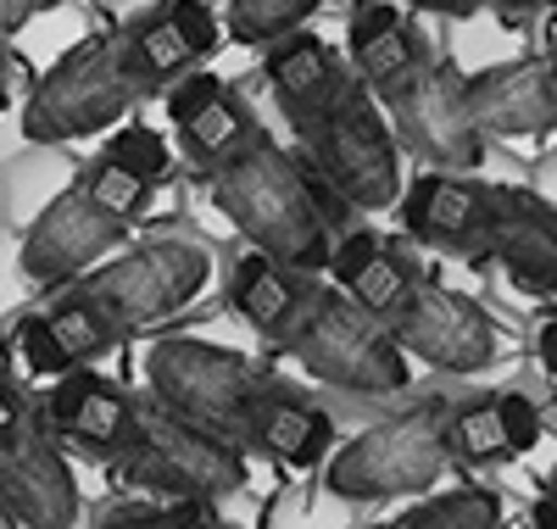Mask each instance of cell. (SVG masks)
Listing matches in <instances>:
<instances>
[{
  "label": "cell",
  "instance_id": "ffe728a7",
  "mask_svg": "<svg viewBox=\"0 0 557 529\" xmlns=\"http://www.w3.org/2000/svg\"><path fill=\"white\" fill-rule=\"evenodd\" d=\"M134 413H139V402L123 391V384L101 379L96 368L62 373L57 391L45 396V418H51L57 435L84 446V452H96V457H107V463L123 452L128 429H134Z\"/></svg>",
  "mask_w": 557,
  "mask_h": 529
},
{
  "label": "cell",
  "instance_id": "6da1fadb",
  "mask_svg": "<svg viewBox=\"0 0 557 529\" xmlns=\"http://www.w3.org/2000/svg\"><path fill=\"white\" fill-rule=\"evenodd\" d=\"M262 78L273 107L285 112L301 162L335 189L351 212H391L401 201V139L391 112L368 89L335 45H323L312 28H296L268 45Z\"/></svg>",
  "mask_w": 557,
  "mask_h": 529
},
{
  "label": "cell",
  "instance_id": "83f0119b",
  "mask_svg": "<svg viewBox=\"0 0 557 529\" xmlns=\"http://www.w3.org/2000/svg\"><path fill=\"white\" fill-rule=\"evenodd\" d=\"M96 529H162V502H139V496L112 502V507L96 518Z\"/></svg>",
  "mask_w": 557,
  "mask_h": 529
},
{
  "label": "cell",
  "instance_id": "5b68a950",
  "mask_svg": "<svg viewBox=\"0 0 557 529\" xmlns=\"http://www.w3.org/2000/svg\"><path fill=\"white\" fill-rule=\"evenodd\" d=\"M446 396H424L380 423L357 429L323 463V491L335 502H396V496H430L446 479Z\"/></svg>",
  "mask_w": 557,
  "mask_h": 529
},
{
  "label": "cell",
  "instance_id": "7a4b0ae2",
  "mask_svg": "<svg viewBox=\"0 0 557 529\" xmlns=\"http://www.w3.org/2000/svg\"><path fill=\"white\" fill-rule=\"evenodd\" d=\"M212 279V246L201 234H151L139 246L117 251L112 262L89 268L67 291L17 323V357L34 379H62L73 368H89L134 334H146L168 318H178Z\"/></svg>",
  "mask_w": 557,
  "mask_h": 529
},
{
  "label": "cell",
  "instance_id": "484cf974",
  "mask_svg": "<svg viewBox=\"0 0 557 529\" xmlns=\"http://www.w3.org/2000/svg\"><path fill=\"white\" fill-rule=\"evenodd\" d=\"M96 196L112 207V212H123V218H139L146 212V201H151V189L162 184V179H151V173H139V168H128V162H117L112 151H101L96 162H89L84 173H78Z\"/></svg>",
  "mask_w": 557,
  "mask_h": 529
},
{
  "label": "cell",
  "instance_id": "7c38bea8",
  "mask_svg": "<svg viewBox=\"0 0 557 529\" xmlns=\"http://www.w3.org/2000/svg\"><path fill=\"white\" fill-rule=\"evenodd\" d=\"M0 513L17 529H73L84 513L73 463L51 418H28L12 446H0Z\"/></svg>",
  "mask_w": 557,
  "mask_h": 529
},
{
  "label": "cell",
  "instance_id": "277c9868",
  "mask_svg": "<svg viewBox=\"0 0 557 529\" xmlns=\"http://www.w3.org/2000/svg\"><path fill=\"white\" fill-rule=\"evenodd\" d=\"M207 179H212L218 212L240 229L251 251L285 262L296 273H312V279L330 273L341 229L330 207H323V189H318L323 179L296 151L262 139V146H251L246 157H235Z\"/></svg>",
  "mask_w": 557,
  "mask_h": 529
},
{
  "label": "cell",
  "instance_id": "74e56055",
  "mask_svg": "<svg viewBox=\"0 0 557 529\" xmlns=\"http://www.w3.org/2000/svg\"><path fill=\"white\" fill-rule=\"evenodd\" d=\"M546 67H552V84H557V51H546Z\"/></svg>",
  "mask_w": 557,
  "mask_h": 529
},
{
  "label": "cell",
  "instance_id": "f546056e",
  "mask_svg": "<svg viewBox=\"0 0 557 529\" xmlns=\"http://www.w3.org/2000/svg\"><path fill=\"white\" fill-rule=\"evenodd\" d=\"M162 529H223L212 502H162Z\"/></svg>",
  "mask_w": 557,
  "mask_h": 529
},
{
  "label": "cell",
  "instance_id": "e0dca14e",
  "mask_svg": "<svg viewBox=\"0 0 557 529\" xmlns=\"http://www.w3.org/2000/svg\"><path fill=\"white\" fill-rule=\"evenodd\" d=\"M469 107L485 139H541L557 134V84L546 57H513L469 73Z\"/></svg>",
  "mask_w": 557,
  "mask_h": 529
},
{
  "label": "cell",
  "instance_id": "d6986e66",
  "mask_svg": "<svg viewBox=\"0 0 557 529\" xmlns=\"http://www.w3.org/2000/svg\"><path fill=\"white\" fill-rule=\"evenodd\" d=\"M430 57H435L430 39L401 12V0H362L346 23V62L380 101L396 84H407Z\"/></svg>",
  "mask_w": 557,
  "mask_h": 529
},
{
  "label": "cell",
  "instance_id": "ba28073f",
  "mask_svg": "<svg viewBox=\"0 0 557 529\" xmlns=\"http://www.w3.org/2000/svg\"><path fill=\"white\" fill-rule=\"evenodd\" d=\"M139 89L117 62V34H84L39 73L23 101V139L28 146H73V139L123 128Z\"/></svg>",
  "mask_w": 557,
  "mask_h": 529
},
{
  "label": "cell",
  "instance_id": "3957f363",
  "mask_svg": "<svg viewBox=\"0 0 557 529\" xmlns=\"http://www.w3.org/2000/svg\"><path fill=\"white\" fill-rule=\"evenodd\" d=\"M146 391L178 418L212 429L218 441L262 452L285 468H318L341 446L335 418L301 384L212 341H184V334L157 341L146 352Z\"/></svg>",
  "mask_w": 557,
  "mask_h": 529
},
{
  "label": "cell",
  "instance_id": "8fae6325",
  "mask_svg": "<svg viewBox=\"0 0 557 529\" xmlns=\"http://www.w3.org/2000/svg\"><path fill=\"white\" fill-rule=\"evenodd\" d=\"M128 223H134V218L112 212L84 179H73L62 196L23 229V251H17L23 279L62 291V284L84 279L89 268H101L107 251L123 246Z\"/></svg>",
  "mask_w": 557,
  "mask_h": 529
},
{
  "label": "cell",
  "instance_id": "4316f807",
  "mask_svg": "<svg viewBox=\"0 0 557 529\" xmlns=\"http://www.w3.org/2000/svg\"><path fill=\"white\" fill-rule=\"evenodd\" d=\"M496 402H502V429H507V452H513V457L535 452V441L546 435V423H541V407H535V402H530L524 391H502Z\"/></svg>",
  "mask_w": 557,
  "mask_h": 529
},
{
  "label": "cell",
  "instance_id": "f1b7e54d",
  "mask_svg": "<svg viewBox=\"0 0 557 529\" xmlns=\"http://www.w3.org/2000/svg\"><path fill=\"white\" fill-rule=\"evenodd\" d=\"M28 423V407H23V391L12 373H0V446H12Z\"/></svg>",
  "mask_w": 557,
  "mask_h": 529
},
{
  "label": "cell",
  "instance_id": "d590c367",
  "mask_svg": "<svg viewBox=\"0 0 557 529\" xmlns=\"http://www.w3.org/2000/svg\"><path fill=\"white\" fill-rule=\"evenodd\" d=\"M541 423H546V435H557V396L541 407Z\"/></svg>",
  "mask_w": 557,
  "mask_h": 529
},
{
  "label": "cell",
  "instance_id": "ab89813d",
  "mask_svg": "<svg viewBox=\"0 0 557 529\" xmlns=\"http://www.w3.org/2000/svg\"><path fill=\"white\" fill-rule=\"evenodd\" d=\"M0 373H7V362H0Z\"/></svg>",
  "mask_w": 557,
  "mask_h": 529
},
{
  "label": "cell",
  "instance_id": "1f68e13d",
  "mask_svg": "<svg viewBox=\"0 0 557 529\" xmlns=\"http://www.w3.org/2000/svg\"><path fill=\"white\" fill-rule=\"evenodd\" d=\"M34 12H39V0H0V45L17 39L34 23Z\"/></svg>",
  "mask_w": 557,
  "mask_h": 529
},
{
  "label": "cell",
  "instance_id": "5bb4252c",
  "mask_svg": "<svg viewBox=\"0 0 557 529\" xmlns=\"http://www.w3.org/2000/svg\"><path fill=\"white\" fill-rule=\"evenodd\" d=\"M218 51V17L207 0H162L117 28V62L139 95H162Z\"/></svg>",
  "mask_w": 557,
  "mask_h": 529
},
{
  "label": "cell",
  "instance_id": "ac0fdd59",
  "mask_svg": "<svg viewBox=\"0 0 557 529\" xmlns=\"http://www.w3.org/2000/svg\"><path fill=\"white\" fill-rule=\"evenodd\" d=\"M318 284L323 279L296 273V268L273 262L262 251H246L235 268H228V307H235V318L257 334V341H268L273 352H290L296 329L312 312Z\"/></svg>",
  "mask_w": 557,
  "mask_h": 529
},
{
  "label": "cell",
  "instance_id": "7402d4cb",
  "mask_svg": "<svg viewBox=\"0 0 557 529\" xmlns=\"http://www.w3.org/2000/svg\"><path fill=\"white\" fill-rule=\"evenodd\" d=\"M446 452L462 468H491L507 463V429H502V402L496 396H457L446 413Z\"/></svg>",
  "mask_w": 557,
  "mask_h": 529
},
{
  "label": "cell",
  "instance_id": "9a60e30c",
  "mask_svg": "<svg viewBox=\"0 0 557 529\" xmlns=\"http://www.w3.org/2000/svg\"><path fill=\"white\" fill-rule=\"evenodd\" d=\"M168 118H173V134L184 157H190L201 173H218L235 157H246L251 146H262V123L257 112L240 101L235 84H223L218 73H184L173 89H168Z\"/></svg>",
  "mask_w": 557,
  "mask_h": 529
},
{
  "label": "cell",
  "instance_id": "30bf717a",
  "mask_svg": "<svg viewBox=\"0 0 557 529\" xmlns=\"http://www.w3.org/2000/svg\"><path fill=\"white\" fill-rule=\"evenodd\" d=\"M396 329V341L407 346V357L430 362L435 373L451 379H469L502 362V329L496 318L474 302V296H457L435 279H418L412 291L391 307L385 318Z\"/></svg>",
  "mask_w": 557,
  "mask_h": 529
},
{
  "label": "cell",
  "instance_id": "4dcf8cb0",
  "mask_svg": "<svg viewBox=\"0 0 557 529\" xmlns=\"http://www.w3.org/2000/svg\"><path fill=\"white\" fill-rule=\"evenodd\" d=\"M407 12H424V17H451V23H469L480 12H491V0H401Z\"/></svg>",
  "mask_w": 557,
  "mask_h": 529
},
{
  "label": "cell",
  "instance_id": "f35d334b",
  "mask_svg": "<svg viewBox=\"0 0 557 529\" xmlns=\"http://www.w3.org/2000/svg\"><path fill=\"white\" fill-rule=\"evenodd\" d=\"M541 7H552V12H557V0H541Z\"/></svg>",
  "mask_w": 557,
  "mask_h": 529
},
{
  "label": "cell",
  "instance_id": "8992f818",
  "mask_svg": "<svg viewBox=\"0 0 557 529\" xmlns=\"http://www.w3.org/2000/svg\"><path fill=\"white\" fill-rule=\"evenodd\" d=\"M117 485L157 502H223L246 491V452L218 441L212 429L178 418L162 402H139L123 452L112 457Z\"/></svg>",
  "mask_w": 557,
  "mask_h": 529
},
{
  "label": "cell",
  "instance_id": "2e32d148",
  "mask_svg": "<svg viewBox=\"0 0 557 529\" xmlns=\"http://www.w3.org/2000/svg\"><path fill=\"white\" fill-rule=\"evenodd\" d=\"M485 262H496L524 296L557 302V201L530 184H496Z\"/></svg>",
  "mask_w": 557,
  "mask_h": 529
},
{
  "label": "cell",
  "instance_id": "d6a6232c",
  "mask_svg": "<svg viewBox=\"0 0 557 529\" xmlns=\"http://www.w3.org/2000/svg\"><path fill=\"white\" fill-rule=\"evenodd\" d=\"M535 357H541V373L557 379V318H546V323L535 329Z\"/></svg>",
  "mask_w": 557,
  "mask_h": 529
},
{
  "label": "cell",
  "instance_id": "4fadbf2b",
  "mask_svg": "<svg viewBox=\"0 0 557 529\" xmlns=\"http://www.w3.org/2000/svg\"><path fill=\"white\" fill-rule=\"evenodd\" d=\"M491 223H496V184L480 179V173L424 168L401 189V229H407L412 246L485 262Z\"/></svg>",
  "mask_w": 557,
  "mask_h": 529
},
{
  "label": "cell",
  "instance_id": "9c48e42d",
  "mask_svg": "<svg viewBox=\"0 0 557 529\" xmlns=\"http://www.w3.org/2000/svg\"><path fill=\"white\" fill-rule=\"evenodd\" d=\"M391 128L401 139V157L446 168V173H480L491 157V139L469 107V73L446 57H430L407 84L385 95Z\"/></svg>",
  "mask_w": 557,
  "mask_h": 529
},
{
  "label": "cell",
  "instance_id": "44dd1931",
  "mask_svg": "<svg viewBox=\"0 0 557 529\" xmlns=\"http://www.w3.org/2000/svg\"><path fill=\"white\" fill-rule=\"evenodd\" d=\"M323 279L341 284V291L351 302H362L368 312L391 318V307L424 279V268H418V257L401 246V239H385L374 229H351V234L335 239V257H330V273Z\"/></svg>",
  "mask_w": 557,
  "mask_h": 529
},
{
  "label": "cell",
  "instance_id": "e575fe53",
  "mask_svg": "<svg viewBox=\"0 0 557 529\" xmlns=\"http://www.w3.org/2000/svg\"><path fill=\"white\" fill-rule=\"evenodd\" d=\"M491 7H496V12H535L541 0H491Z\"/></svg>",
  "mask_w": 557,
  "mask_h": 529
},
{
  "label": "cell",
  "instance_id": "603a6c76",
  "mask_svg": "<svg viewBox=\"0 0 557 529\" xmlns=\"http://www.w3.org/2000/svg\"><path fill=\"white\" fill-rule=\"evenodd\" d=\"M323 0H228L223 12V34L235 45H251V51H268L285 34L307 28L318 17Z\"/></svg>",
  "mask_w": 557,
  "mask_h": 529
},
{
  "label": "cell",
  "instance_id": "8d00e7d4",
  "mask_svg": "<svg viewBox=\"0 0 557 529\" xmlns=\"http://www.w3.org/2000/svg\"><path fill=\"white\" fill-rule=\"evenodd\" d=\"M541 496H546V502H552V507H557V468H552V473H546V491H541Z\"/></svg>",
  "mask_w": 557,
  "mask_h": 529
},
{
  "label": "cell",
  "instance_id": "52a82bcc",
  "mask_svg": "<svg viewBox=\"0 0 557 529\" xmlns=\"http://www.w3.org/2000/svg\"><path fill=\"white\" fill-rule=\"evenodd\" d=\"M301 362V373H312L318 384L346 396H401L407 391V346L396 341V329L368 312L362 302H351L341 284L323 279L307 323L296 329L290 352Z\"/></svg>",
  "mask_w": 557,
  "mask_h": 529
},
{
  "label": "cell",
  "instance_id": "836d02e7",
  "mask_svg": "<svg viewBox=\"0 0 557 529\" xmlns=\"http://www.w3.org/2000/svg\"><path fill=\"white\" fill-rule=\"evenodd\" d=\"M7 84H12V62H7V45H0V107H7V95H12Z\"/></svg>",
  "mask_w": 557,
  "mask_h": 529
},
{
  "label": "cell",
  "instance_id": "d4e9b609",
  "mask_svg": "<svg viewBox=\"0 0 557 529\" xmlns=\"http://www.w3.org/2000/svg\"><path fill=\"white\" fill-rule=\"evenodd\" d=\"M51 151H57V146H28V157L12 162V173L0 179V184H7V207H12V218H17L23 229L73 184V168H67L62 157H51Z\"/></svg>",
  "mask_w": 557,
  "mask_h": 529
},
{
  "label": "cell",
  "instance_id": "cb8c5ba5",
  "mask_svg": "<svg viewBox=\"0 0 557 529\" xmlns=\"http://www.w3.org/2000/svg\"><path fill=\"white\" fill-rule=\"evenodd\" d=\"M385 529H502V496L485 485H457V491L424 496Z\"/></svg>",
  "mask_w": 557,
  "mask_h": 529
}]
</instances>
